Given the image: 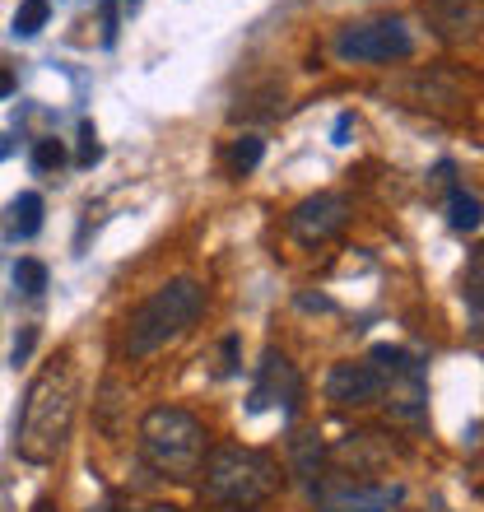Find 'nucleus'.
I'll list each match as a JSON object with an SVG mask.
<instances>
[{"mask_svg":"<svg viewBox=\"0 0 484 512\" xmlns=\"http://www.w3.org/2000/svg\"><path fill=\"white\" fill-rule=\"evenodd\" d=\"M75 368L61 359V364L42 368L33 387L24 396V410H19V424H14V452L33 466H47L56 461V452L66 447L70 424H75Z\"/></svg>","mask_w":484,"mask_h":512,"instance_id":"obj_1","label":"nucleus"},{"mask_svg":"<svg viewBox=\"0 0 484 512\" xmlns=\"http://www.w3.org/2000/svg\"><path fill=\"white\" fill-rule=\"evenodd\" d=\"M196 475H201V499L224 512L266 508L280 494V466L266 452H256V447H238V443L215 447V452H205Z\"/></svg>","mask_w":484,"mask_h":512,"instance_id":"obj_2","label":"nucleus"},{"mask_svg":"<svg viewBox=\"0 0 484 512\" xmlns=\"http://www.w3.org/2000/svg\"><path fill=\"white\" fill-rule=\"evenodd\" d=\"M205 312V289L196 280H168L163 289L140 303L126 322V359H149L154 350H163L168 340L187 336L191 326L201 322Z\"/></svg>","mask_w":484,"mask_h":512,"instance_id":"obj_3","label":"nucleus"},{"mask_svg":"<svg viewBox=\"0 0 484 512\" xmlns=\"http://www.w3.org/2000/svg\"><path fill=\"white\" fill-rule=\"evenodd\" d=\"M205 424L182 405H154L140 419V457L163 480H191L205 461Z\"/></svg>","mask_w":484,"mask_h":512,"instance_id":"obj_4","label":"nucleus"},{"mask_svg":"<svg viewBox=\"0 0 484 512\" xmlns=\"http://www.w3.org/2000/svg\"><path fill=\"white\" fill-rule=\"evenodd\" d=\"M410 52H415V38L405 19H363L336 33L340 61H405Z\"/></svg>","mask_w":484,"mask_h":512,"instance_id":"obj_5","label":"nucleus"},{"mask_svg":"<svg viewBox=\"0 0 484 512\" xmlns=\"http://www.w3.org/2000/svg\"><path fill=\"white\" fill-rule=\"evenodd\" d=\"M312 494L322 512H396L405 503V485L396 480H350V475H326Z\"/></svg>","mask_w":484,"mask_h":512,"instance_id":"obj_6","label":"nucleus"},{"mask_svg":"<svg viewBox=\"0 0 484 512\" xmlns=\"http://www.w3.org/2000/svg\"><path fill=\"white\" fill-rule=\"evenodd\" d=\"M345 219H350V205H345V196H331V191H322V196H308L303 205H294V215H289V233H294L298 243H326V238H336L340 229H345Z\"/></svg>","mask_w":484,"mask_h":512,"instance_id":"obj_7","label":"nucleus"},{"mask_svg":"<svg viewBox=\"0 0 484 512\" xmlns=\"http://www.w3.org/2000/svg\"><path fill=\"white\" fill-rule=\"evenodd\" d=\"M294 401H298V373H294V364H289L280 350H266L247 410H252V415H261V410H270V405H284V415H289V410H294Z\"/></svg>","mask_w":484,"mask_h":512,"instance_id":"obj_8","label":"nucleus"},{"mask_svg":"<svg viewBox=\"0 0 484 512\" xmlns=\"http://www.w3.org/2000/svg\"><path fill=\"white\" fill-rule=\"evenodd\" d=\"M326 396L336 405H373L382 401V373H377L368 359H359V364H336L331 373H326Z\"/></svg>","mask_w":484,"mask_h":512,"instance_id":"obj_9","label":"nucleus"},{"mask_svg":"<svg viewBox=\"0 0 484 512\" xmlns=\"http://www.w3.org/2000/svg\"><path fill=\"white\" fill-rule=\"evenodd\" d=\"M429 24L447 42H471L480 33V0H429L424 5Z\"/></svg>","mask_w":484,"mask_h":512,"instance_id":"obj_10","label":"nucleus"},{"mask_svg":"<svg viewBox=\"0 0 484 512\" xmlns=\"http://www.w3.org/2000/svg\"><path fill=\"white\" fill-rule=\"evenodd\" d=\"M10 229H14V238H33V233L42 229V196H38V191L14 196V205H10Z\"/></svg>","mask_w":484,"mask_h":512,"instance_id":"obj_11","label":"nucleus"},{"mask_svg":"<svg viewBox=\"0 0 484 512\" xmlns=\"http://www.w3.org/2000/svg\"><path fill=\"white\" fill-rule=\"evenodd\" d=\"M47 19H52V0H24L14 10V38H38Z\"/></svg>","mask_w":484,"mask_h":512,"instance_id":"obj_12","label":"nucleus"},{"mask_svg":"<svg viewBox=\"0 0 484 512\" xmlns=\"http://www.w3.org/2000/svg\"><path fill=\"white\" fill-rule=\"evenodd\" d=\"M447 210H452V229L457 233H475L480 229V196H475V191H452V205H447Z\"/></svg>","mask_w":484,"mask_h":512,"instance_id":"obj_13","label":"nucleus"},{"mask_svg":"<svg viewBox=\"0 0 484 512\" xmlns=\"http://www.w3.org/2000/svg\"><path fill=\"white\" fill-rule=\"evenodd\" d=\"M261 154H266V145H261V140H256V135H238V140H233V154H229V163H233V173H252L256 163H261Z\"/></svg>","mask_w":484,"mask_h":512,"instance_id":"obj_14","label":"nucleus"},{"mask_svg":"<svg viewBox=\"0 0 484 512\" xmlns=\"http://www.w3.org/2000/svg\"><path fill=\"white\" fill-rule=\"evenodd\" d=\"M14 289H19V294H42V289H47V266L33 261V256H24V261L14 266Z\"/></svg>","mask_w":484,"mask_h":512,"instance_id":"obj_15","label":"nucleus"},{"mask_svg":"<svg viewBox=\"0 0 484 512\" xmlns=\"http://www.w3.org/2000/svg\"><path fill=\"white\" fill-rule=\"evenodd\" d=\"M33 168H38V173H56V168H66V145H61L56 135L38 140V145H33Z\"/></svg>","mask_w":484,"mask_h":512,"instance_id":"obj_16","label":"nucleus"},{"mask_svg":"<svg viewBox=\"0 0 484 512\" xmlns=\"http://www.w3.org/2000/svg\"><path fill=\"white\" fill-rule=\"evenodd\" d=\"M80 140H84L80 145V168H94V163L103 159V145H98V135H94V126L89 122L80 126Z\"/></svg>","mask_w":484,"mask_h":512,"instance_id":"obj_17","label":"nucleus"},{"mask_svg":"<svg viewBox=\"0 0 484 512\" xmlns=\"http://www.w3.org/2000/svg\"><path fill=\"white\" fill-rule=\"evenodd\" d=\"M117 5L121 0H103V5H98V14H103V42H117Z\"/></svg>","mask_w":484,"mask_h":512,"instance_id":"obj_18","label":"nucleus"},{"mask_svg":"<svg viewBox=\"0 0 484 512\" xmlns=\"http://www.w3.org/2000/svg\"><path fill=\"white\" fill-rule=\"evenodd\" d=\"M480 270H484V256L475 252V256H471V289H466V294H471V312H475V322H480Z\"/></svg>","mask_w":484,"mask_h":512,"instance_id":"obj_19","label":"nucleus"},{"mask_svg":"<svg viewBox=\"0 0 484 512\" xmlns=\"http://www.w3.org/2000/svg\"><path fill=\"white\" fill-rule=\"evenodd\" d=\"M33 345H38V331H33V326H28V331H24V336H19V340H14V364H24V359H28V354H33Z\"/></svg>","mask_w":484,"mask_h":512,"instance_id":"obj_20","label":"nucleus"},{"mask_svg":"<svg viewBox=\"0 0 484 512\" xmlns=\"http://www.w3.org/2000/svg\"><path fill=\"white\" fill-rule=\"evenodd\" d=\"M117 512H182V508H173V503H121Z\"/></svg>","mask_w":484,"mask_h":512,"instance_id":"obj_21","label":"nucleus"},{"mask_svg":"<svg viewBox=\"0 0 484 512\" xmlns=\"http://www.w3.org/2000/svg\"><path fill=\"white\" fill-rule=\"evenodd\" d=\"M10 94H14V70L0 66V98H10Z\"/></svg>","mask_w":484,"mask_h":512,"instance_id":"obj_22","label":"nucleus"},{"mask_svg":"<svg viewBox=\"0 0 484 512\" xmlns=\"http://www.w3.org/2000/svg\"><path fill=\"white\" fill-rule=\"evenodd\" d=\"M233 359H238V340H224V373H233Z\"/></svg>","mask_w":484,"mask_h":512,"instance_id":"obj_23","label":"nucleus"},{"mask_svg":"<svg viewBox=\"0 0 484 512\" xmlns=\"http://www.w3.org/2000/svg\"><path fill=\"white\" fill-rule=\"evenodd\" d=\"M345 135H350V117H340L336 122V145H345Z\"/></svg>","mask_w":484,"mask_h":512,"instance_id":"obj_24","label":"nucleus"},{"mask_svg":"<svg viewBox=\"0 0 484 512\" xmlns=\"http://www.w3.org/2000/svg\"><path fill=\"white\" fill-rule=\"evenodd\" d=\"M5 154H10V140H5V135H0V159H5Z\"/></svg>","mask_w":484,"mask_h":512,"instance_id":"obj_25","label":"nucleus"},{"mask_svg":"<svg viewBox=\"0 0 484 512\" xmlns=\"http://www.w3.org/2000/svg\"><path fill=\"white\" fill-rule=\"evenodd\" d=\"M38 512H52V503H38Z\"/></svg>","mask_w":484,"mask_h":512,"instance_id":"obj_26","label":"nucleus"},{"mask_svg":"<svg viewBox=\"0 0 484 512\" xmlns=\"http://www.w3.org/2000/svg\"><path fill=\"white\" fill-rule=\"evenodd\" d=\"M89 512H103V508H89Z\"/></svg>","mask_w":484,"mask_h":512,"instance_id":"obj_27","label":"nucleus"}]
</instances>
